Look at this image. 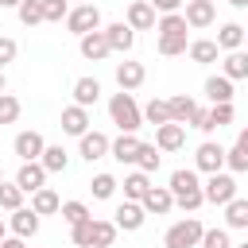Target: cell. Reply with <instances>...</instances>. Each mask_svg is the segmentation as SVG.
Returning a JSON list of instances; mask_svg holds the SVG:
<instances>
[{"label": "cell", "mask_w": 248, "mask_h": 248, "mask_svg": "<svg viewBox=\"0 0 248 248\" xmlns=\"http://www.w3.org/2000/svg\"><path fill=\"white\" fill-rule=\"evenodd\" d=\"M194 112H198V101H194V97H186V93H174V97H170V120H174V124H186V128H190Z\"/></svg>", "instance_id": "25"}, {"label": "cell", "mask_w": 248, "mask_h": 248, "mask_svg": "<svg viewBox=\"0 0 248 248\" xmlns=\"http://www.w3.org/2000/svg\"><path fill=\"white\" fill-rule=\"evenodd\" d=\"M190 128H198V132H205V136H209V132H213V120H209V108H202V105H198V112H194V120H190Z\"/></svg>", "instance_id": "47"}, {"label": "cell", "mask_w": 248, "mask_h": 248, "mask_svg": "<svg viewBox=\"0 0 248 248\" xmlns=\"http://www.w3.org/2000/svg\"><path fill=\"white\" fill-rule=\"evenodd\" d=\"M136 167H140V170H147V174H151V170H159V147H155V143H140Z\"/></svg>", "instance_id": "40"}, {"label": "cell", "mask_w": 248, "mask_h": 248, "mask_svg": "<svg viewBox=\"0 0 248 248\" xmlns=\"http://www.w3.org/2000/svg\"><path fill=\"white\" fill-rule=\"evenodd\" d=\"M16 16H19V23H23V27L46 23V19H43V0H23V4L16 8Z\"/></svg>", "instance_id": "36"}, {"label": "cell", "mask_w": 248, "mask_h": 248, "mask_svg": "<svg viewBox=\"0 0 248 248\" xmlns=\"http://www.w3.org/2000/svg\"><path fill=\"white\" fill-rule=\"evenodd\" d=\"M70 240H74L78 248H93V217H89V221L70 225Z\"/></svg>", "instance_id": "42"}, {"label": "cell", "mask_w": 248, "mask_h": 248, "mask_svg": "<svg viewBox=\"0 0 248 248\" xmlns=\"http://www.w3.org/2000/svg\"><path fill=\"white\" fill-rule=\"evenodd\" d=\"M178 4H182V0H151V8L163 12V16H167V12H178Z\"/></svg>", "instance_id": "48"}, {"label": "cell", "mask_w": 248, "mask_h": 248, "mask_svg": "<svg viewBox=\"0 0 248 248\" xmlns=\"http://www.w3.org/2000/svg\"><path fill=\"white\" fill-rule=\"evenodd\" d=\"M8 229H12L16 236L31 240V236L39 232V213H35L31 205H19V209H12V217H8Z\"/></svg>", "instance_id": "12"}, {"label": "cell", "mask_w": 248, "mask_h": 248, "mask_svg": "<svg viewBox=\"0 0 248 248\" xmlns=\"http://www.w3.org/2000/svg\"><path fill=\"white\" fill-rule=\"evenodd\" d=\"M19 112H23L19 97H12V93H0V124H16V120H19Z\"/></svg>", "instance_id": "39"}, {"label": "cell", "mask_w": 248, "mask_h": 248, "mask_svg": "<svg viewBox=\"0 0 248 248\" xmlns=\"http://www.w3.org/2000/svg\"><path fill=\"white\" fill-rule=\"evenodd\" d=\"M97 101H101V81H97V78H78V81H74V105L89 108V105H97Z\"/></svg>", "instance_id": "22"}, {"label": "cell", "mask_w": 248, "mask_h": 248, "mask_svg": "<svg viewBox=\"0 0 248 248\" xmlns=\"http://www.w3.org/2000/svg\"><path fill=\"white\" fill-rule=\"evenodd\" d=\"M12 151L19 155V163H35V159H43L46 140H43L39 132H19V136H16V143H12Z\"/></svg>", "instance_id": "9"}, {"label": "cell", "mask_w": 248, "mask_h": 248, "mask_svg": "<svg viewBox=\"0 0 248 248\" xmlns=\"http://www.w3.org/2000/svg\"><path fill=\"white\" fill-rule=\"evenodd\" d=\"M0 182H4V170H0Z\"/></svg>", "instance_id": "56"}, {"label": "cell", "mask_w": 248, "mask_h": 248, "mask_svg": "<svg viewBox=\"0 0 248 248\" xmlns=\"http://www.w3.org/2000/svg\"><path fill=\"white\" fill-rule=\"evenodd\" d=\"M78 4H89V0H78Z\"/></svg>", "instance_id": "57"}, {"label": "cell", "mask_w": 248, "mask_h": 248, "mask_svg": "<svg viewBox=\"0 0 248 248\" xmlns=\"http://www.w3.org/2000/svg\"><path fill=\"white\" fill-rule=\"evenodd\" d=\"M217 46H221L225 54H229V50H240V46H244V27H240V23H221Z\"/></svg>", "instance_id": "28"}, {"label": "cell", "mask_w": 248, "mask_h": 248, "mask_svg": "<svg viewBox=\"0 0 248 248\" xmlns=\"http://www.w3.org/2000/svg\"><path fill=\"white\" fill-rule=\"evenodd\" d=\"M112 221H116V229H124V232H140L143 221H147V209H143V202H128V198H124V202L116 205Z\"/></svg>", "instance_id": "7"}, {"label": "cell", "mask_w": 248, "mask_h": 248, "mask_svg": "<svg viewBox=\"0 0 248 248\" xmlns=\"http://www.w3.org/2000/svg\"><path fill=\"white\" fill-rule=\"evenodd\" d=\"M205 97H209L213 105H225V101H232V78H225V74H213V78H205Z\"/></svg>", "instance_id": "24"}, {"label": "cell", "mask_w": 248, "mask_h": 248, "mask_svg": "<svg viewBox=\"0 0 248 248\" xmlns=\"http://www.w3.org/2000/svg\"><path fill=\"white\" fill-rule=\"evenodd\" d=\"M0 248H27V240L12 232V236H4V240H0Z\"/></svg>", "instance_id": "49"}, {"label": "cell", "mask_w": 248, "mask_h": 248, "mask_svg": "<svg viewBox=\"0 0 248 248\" xmlns=\"http://www.w3.org/2000/svg\"><path fill=\"white\" fill-rule=\"evenodd\" d=\"M128 27H132V31H151V27H155V8H151V0H132V4H128Z\"/></svg>", "instance_id": "17"}, {"label": "cell", "mask_w": 248, "mask_h": 248, "mask_svg": "<svg viewBox=\"0 0 248 248\" xmlns=\"http://www.w3.org/2000/svg\"><path fill=\"white\" fill-rule=\"evenodd\" d=\"M221 74L232 78V81H244V78H248V50H244V46H240V50H229L225 62H221Z\"/></svg>", "instance_id": "23"}, {"label": "cell", "mask_w": 248, "mask_h": 248, "mask_svg": "<svg viewBox=\"0 0 248 248\" xmlns=\"http://www.w3.org/2000/svg\"><path fill=\"white\" fill-rule=\"evenodd\" d=\"M225 229H248V198H232L225 205Z\"/></svg>", "instance_id": "30"}, {"label": "cell", "mask_w": 248, "mask_h": 248, "mask_svg": "<svg viewBox=\"0 0 248 248\" xmlns=\"http://www.w3.org/2000/svg\"><path fill=\"white\" fill-rule=\"evenodd\" d=\"M23 0H0V8H19Z\"/></svg>", "instance_id": "51"}, {"label": "cell", "mask_w": 248, "mask_h": 248, "mask_svg": "<svg viewBox=\"0 0 248 248\" xmlns=\"http://www.w3.org/2000/svg\"><path fill=\"white\" fill-rule=\"evenodd\" d=\"M58 213H62V221H66V225L89 221V205H85V202H62V209H58Z\"/></svg>", "instance_id": "41"}, {"label": "cell", "mask_w": 248, "mask_h": 248, "mask_svg": "<svg viewBox=\"0 0 248 248\" xmlns=\"http://www.w3.org/2000/svg\"><path fill=\"white\" fill-rule=\"evenodd\" d=\"M70 16V0H43V19L46 23H62Z\"/></svg>", "instance_id": "43"}, {"label": "cell", "mask_w": 248, "mask_h": 248, "mask_svg": "<svg viewBox=\"0 0 248 248\" xmlns=\"http://www.w3.org/2000/svg\"><path fill=\"white\" fill-rule=\"evenodd\" d=\"M66 27L81 39V35H89V31H101V8L89 0V4H78V8H70V16H66Z\"/></svg>", "instance_id": "5"}, {"label": "cell", "mask_w": 248, "mask_h": 248, "mask_svg": "<svg viewBox=\"0 0 248 248\" xmlns=\"http://www.w3.org/2000/svg\"><path fill=\"white\" fill-rule=\"evenodd\" d=\"M16 182L23 186V194H35V190H43V186H46V167H43L39 159H35V163H19Z\"/></svg>", "instance_id": "13"}, {"label": "cell", "mask_w": 248, "mask_h": 248, "mask_svg": "<svg viewBox=\"0 0 248 248\" xmlns=\"http://www.w3.org/2000/svg\"><path fill=\"white\" fill-rule=\"evenodd\" d=\"M155 31H159V35H186V31H190V23H186V16H182V12H167V16L155 23Z\"/></svg>", "instance_id": "32"}, {"label": "cell", "mask_w": 248, "mask_h": 248, "mask_svg": "<svg viewBox=\"0 0 248 248\" xmlns=\"http://www.w3.org/2000/svg\"><path fill=\"white\" fill-rule=\"evenodd\" d=\"M147 81V70H143V62H116V85L120 89H140Z\"/></svg>", "instance_id": "18"}, {"label": "cell", "mask_w": 248, "mask_h": 248, "mask_svg": "<svg viewBox=\"0 0 248 248\" xmlns=\"http://www.w3.org/2000/svg\"><path fill=\"white\" fill-rule=\"evenodd\" d=\"M143 209L155 213V217H167V213L174 209V194H170V186H151L147 198H143Z\"/></svg>", "instance_id": "19"}, {"label": "cell", "mask_w": 248, "mask_h": 248, "mask_svg": "<svg viewBox=\"0 0 248 248\" xmlns=\"http://www.w3.org/2000/svg\"><path fill=\"white\" fill-rule=\"evenodd\" d=\"M4 85H8V78H4V66H0V93H4Z\"/></svg>", "instance_id": "53"}, {"label": "cell", "mask_w": 248, "mask_h": 248, "mask_svg": "<svg viewBox=\"0 0 248 248\" xmlns=\"http://www.w3.org/2000/svg\"><path fill=\"white\" fill-rule=\"evenodd\" d=\"M4 236H8V221H0V240H4Z\"/></svg>", "instance_id": "52"}, {"label": "cell", "mask_w": 248, "mask_h": 248, "mask_svg": "<svg viewBox=\"0 0 248 248\" xmlns=\"http://www.w3.org/2000/svg\"><path fill=\"white\" fill-rule=\"evenodd\" d=\"M202 190H205V202L209 205H229L232 198H236V178L232 174H225V170H217V174H209L205 182H202Z\"/></svg>", "instance_id": "4"}, {"label": "cell", "mask_w": 248, "mask_h": 248, "mask_svg": "<svg viewBox=\"0 0 248 248\" xmlns=\"http://www.w3.org/2000/svg\"><path fill=\"white\" fill-rule=\"evenodd\" d=\"M229 8H236V12H244V8H248V0H229Z\"/></svg>", "instance_id": "50"}, {"label": "cell", "mask_w": 248, "mask_h": 248, "mask_svg": "<svg viewBox=\"0 0 248 248\" xmlns=\"http://www.w3.org/2000/svg\"><path fill=\"white\" fill-rule=\"evenodd\" d=\"M170 194H174V205L186 209V213H194V209L205 205L202 178H198V170H190V167H178V170L170 174Z\"/></svg>", "instance_id": "1"}, {"label": "cell", "mask_w": 248, "mask_h": 248, "mask_svg": "<svg viewBox=\"0 0 248 248\" xmlns=\"http://www.w3.org/2000/svg\"><path fill=\"white\" fill-rule=\"evenodd\" d=\"M19 205H23V186H19L16 178H12V182H0V209L12 213V209H19Z\"/></svg>", "instance_id": "34"}, {"label": "cell", "mask_w": 248, "mask_h": 248, "mask_svg": "<svg viewBox=\"0 0 248 248\" xmlns=\"http://www.w3.org/2000/svg\"><path fill=\"white\" fill-rule=\"evenodd\" d=\"M120 186H124V198H128V202H143V198H147V190H151V174L136 167L132 174H124V182H120Z\"/></svg>", "instance_id": "21"}, {"label": "cell", "mask_w": 248, "mask_h": 248, "mask_svg": "<svg viewBox=\"0 0 248 248\" xmlns=\"http://www.w3.org/2000/svg\"><path fill=\"white\" fill-rule=\"evenodd\" d=\"M194 170H202V174H217V170H225V147L213 143V140H202L198 151H194Z\"/></svg>", "instance_id": "6"}, {"label": "cell", "mask_w": 248, "mask_h": 248, "mask_svg": "<svg viewBox=\"0 0 248 248\" xmlns=\"http://www.w3.org/2000/svg\"><path fill=\"white\" fill-rule=\"evenodd\" d=\"M225 167H229L232 174H244V170H248V147L232 143V147L225 151Z\"/></svg>", "instance_id": "38"}, {"label": "cell", "mask_w": 248, "mask_h": 248, "mask_svg": "<svg viewBox=\"0 0 248 248\" xmlns=\"http://www.w3.org/2000/svg\"><path fill=\"white\" fill-rule=\"evenodd\" d=\"M232 101H225V105H213L209 108V120H213V128H225V124H232Z\"/></svg>", "instance_id": "45"}, {"label": "cell", "mask_w": 248, "mask_h": 248, "mask_svg": "<svg viewBox=\"0 0 248 248\" xmlns=\"http://www.w3.org/2000/svg\"><path fill=\"white\" fill-rule=\"evenodd\" d=\"M202 232H205V225H202L198 217L174 221V225L167 229V236H163V248H198V244H202Z\"/></svg>", "instance_id": "3"}, {"label": "cell", "mask_w": 248, "mask_h": 248, "mask_svg": "<svg viewBox=\"0 0 248 248\" xmlns=\"http://www.w3.org/2000/svg\"><path fill=\"white\" fill-rule=\"evenodd\" d=\"M186 54H190L194 62H202V66H209V62H217V54H221V46H217V39H194Z\"/></svg>", "instance_id": "29"}, {"label": "cell", "mask_w": 248, "mask_h": 248, "mask_svg": "<svg viewBox=\"0 0 248 248\" xmlns=\"http://www.w3.org/2000/svg\"><path fill=\"white\" fill-rule=\"evenodd\" d=\"M108 155H112L116 163H136V155H140V140H136V132H120V136L112 140Z\"/></svg>", "instance_id": "20"}, {"label": "cell", "mask_w": 248, "mask_h": 248, "mask_svg": "<svg viewBox=\"0 0 248 248\" xmlns=\"http://www.w3.org/2000/svg\"><path fill=\"white\" fill-rule=\"evenodd\" d=\"M198 248H232V240H229V229H205Z\"/></svg>", "instance_id": "44"}, {"label": "cell", "mask_w": 248, "mask_h": 248, "mask_svg": "<svg viewBox=\"0 0 248 248\" xmlns=\"http://www.w3.org/2000/svg\"><path fill=\"white\" fill-rule=\"evenodd\" d=\"M236 248H248V240H244V244H236Z\"/></svg>", "instance_id": "55"}, {"label": "cell", "mask_w": 248, "mask_h": 248, "mask_svg": "<svg viewBox=\"0 0 248 248\" xmlns=\"http://www.w3.org/2000/svg\"><path fill=\"white\" fill-rule=\"evenodd\" d=\"M155 147L159 151H182L186 147V124H159L155 128Z\"/></svg>", "instance_id": "11"}, {"label": "cell", "mask_w": 248, "mask_h": 248, "mask_svg": "<svg viewBox=\"0 0 248 248\" xmlns=\"http://www.w3.org/2000/svg\"><path fill=\"white\" fill-rule=\"evenodd\" d=\"M108 116H112V124H116L120 132H136V128L143 124V108L136 105V97H132L128 89H120V93L108 97Z\"/></svg>", "instance_id": "2"}, {"label": "cell", "mask_w": 248, "mask_h": 248, "mask_svg": "<svg viewBox=\"0 0 248 248\" xmlns=\"http://www.w3.org/2000/svg\"><path fill=\"white\" fill-rule=\"evenodd\" d=\"M105 39H108V46H112V50H120V54H128V50L136 46V31L128 27V19L108 23V27H105Z\"/></svg>", "instance_id": "15"}, {"label": "cell", "mask_w": 248, "mask_h": 248, "mask_svg": "<svg viewBox=\"0 0 248 248\" xmlns=\"http://www.w3.org/2000/svg\"><path fill=\"white\" fill-rule=\"evenodd\" d=\"M43 167H46V174H62L66 167H70V155H66V147L62 143H46V151H43V159H39Z\"/></svg>", "instance_id": "27"}, {"label": "cell", "mask_w": 248, "mask_h": 248, "mask_svg": "<svg viewBox=\"0 0 248 248\" xmlns=\"http://www.w3.org/2000/svg\"><path fill=\"white\" fill-rule=\"evenodd\" d=\"M78 50H81V58H85V62H101V58H108V54H112V46H108V39H105V27H101V31L81 35V39H78Z\"/></svg>", "instance_id": "8"}, {"label": "cell", "mask_w": 248, "mask_h": 248, "mask_svg": "<svg viewBox=\"0 0 248 248\" xmlns=\"http://www.w3.org/2000/svg\"><path fill=\"white\" fill-rule=\"evenodd\" d=\"M108 147H112V140H108L105 132H85V136L78 140V155H81L85 163H97V159H105V155H108Z\"/></svg>", "instance_id": "10"}, {"label": "cell", "mask_w": 248, "mask_h": 248, "mask_svg": "<svg viewBox=\"0 0 248 248\" xmlns=\"http://www.w3.org/2000/svg\"><path fill=\"white\" fill-rule=\"evenodd\" d=\"M159 54L163 58H174V54H186L190 50V43H186V35H159Z\"/></svg>", "instance_id": "35"}, {"label": "cell", "mask_w": 248, "mask_h": 248, "mask_svg": "<svg viewBox=\"0 0 248 248\" xmlns=\"http://www.w3.org/2000/svg\"><path fill=\"white\" fill-rule=\"evenodd\" d=\"M116 221H97L93 217V248H112V240H116Z\"/></svg>", "instance_id": "33"}, {"label": "cell", "mask_w": 248, "mask_h": 248, "mask_svg": "<svg viewBox=\"0 0 248 248\" xmlns=\"http://www.w3.org/2000/svg\"><path fill=\"white\" fill-rule=\"evenodd\" d=\"M116 186H120V182H116L112 174H93V182H89V190H93L97 202H108V198L116 194Z\"/></svg>", "instance_id": "37"}, {"label": "cell", "mask_w": 248, "mask_h": 248, "mask_svg": "<svg viewBox=\"0 0 248 248\" xmlns=\"http://www.w3.org/2000/svg\"><path fill=\"white\" fill-rule=\"evenodd\" d=\"M244 50H248V31H244Z\"/></svg>", "instance_id": "54"}, {"label": "cell", "mask_w": 248, "mask_h": 248, "mask_svg": "<svg viewBox=\"0 0 248 248\" xmlns=\"http://www.w3.org/2000/svg\"><path fill=\"white\" fill-rule=\"evenodd\" d=\"M62 132L81 140V136L89 132V108H81V105H66V108H62Z\"/></svg>", "instance_id": "16"}, {"label": "cell", "mask_w": 248, "mask_h": 248, "mask_svg": "<svg viewBox=\"0 0 248 248\" xmlns=\"http://www.w3.org/2000/svg\"><path fill=\"white\" fill-rule=\"evenodd\" d=\"M143 120L147 124H170V101H159V97H151L147 105H143Z\"/></svg>", "instance_id": "31"}, {"label": "cell", "mask_w": 248, "mask_h": 248, "mask_svg": "<svg viewBox=\"0 0 248 248\" xmlns=\"http://www.w3.org/2000/svg\"><path fill=\"white\" fill-rule=\"evenodd\" d=\"M182 16H186L190 27L202 31V27H209V23L217 19V4H213V0H186V12H182Z\"/></svg>", "instance_id": "14"}, {"label": "cell", "mask_w": 248, "mask_h": 248, "mask_svg": "<svg viewBox=\"0 0 248 248\" xmlns=\"http://www.w3.org/2000/svg\"><path fill=\"white\" fill-rule=\"evenodd\" d=\"M16 54H19V43H16L12 35H0V66L16 62Z\"/></svg>", "instance_id": "46"}, {"label": "cell", "mask_w": 248, "mask_h": 248, "mask_svg": "<svg viewBox=\"0 0 248 248\" xmlns=\"http://www.w3.org/2000/svg\"><path fill=\"white\" fill-rule=\"evenodd\" d=\"M31 209H35L39 217H50V213H58V209H62V198H58L50 186H43V190H35V194H31Z\"/></svg>", "instance_id": "26"}]
</instances>
